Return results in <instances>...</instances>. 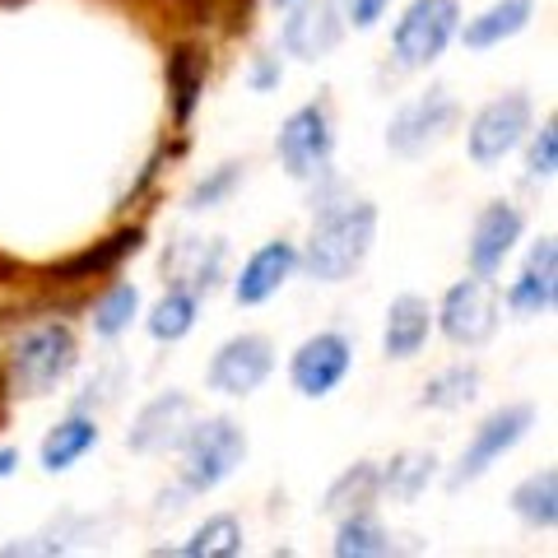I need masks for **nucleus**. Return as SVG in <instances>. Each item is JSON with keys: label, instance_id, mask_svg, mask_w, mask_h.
Masks as SVG:
<instances>
[{"label": "nucleus", "instance_id": "obj_1", "mask_svg": "<svg viewBox=\"0 0 558 558\" xmlns=\"http://www.w3.org/2000/svg\"><path fill=\"white\" fill-rule=\"evenodd\" d=\"M373 233H377V209L368 201L322 205L317 229H312L307 252H303L307 275L322 279V284H340V279L354 275L363 266V256L373 252Z\"/></svg>", "mask_w": 558, "mask_h": 558}, {"label": "nucleus", "instance_id": "obj_2", "mask_svg": "<svg viewBox=\"0 0 558 558\" xmlns=\"http://www.w3.org/2000/svg\"><path fill=\"white\" fill-rule=\"evenodd\" d=\"M247 457V438L233 418H205L182 442V488L186 494H209L233 475Z\"/></svg>", "mask_w": 558, "mask_h": 558}, {"label": "nucleus", "instance_id": "obj_3", "mask_svg": "<svg viewBox=\"0 0 558 558\" xmlns=\"http://www.w3.org/2000/svg\"><path fill=\"white\" fill-rule=\"evenodd\" d=\"M70 368H75V336L65 326H38L14 349L10 387L14 396H47Z\"/></svg>", "mask_w": 558, "mask_h": 558}, {"label": "nucleus", "instance_id": "obj_4", "mask_svg": "<svg viewBox=\"0 0 558 558\" xmlns=\"http://www.w3.org/2000/svg\"><path fill=\"white\" fill-rule=\"evenodd\" d=\"M279 163L289 168V178L299 182H322L330 172V154H336V131H330V112L322 102H307V108L293 112L284 126H279Z\"/></svg>", "mask_w": 558, "mask_h": 558}, {"label": "nucleus", "instance_id": "obj_5", "mask_svg": "<svg viewBox=\"0 0 558 558\" xmlns=\"http://www.w3.org/2000/svg\"><path fill=\"white\" fill-rule=\"evenodd\" d=\"M457 24H461L457 0H414L405 20L396 24V61L410 70L438 61L447 43L457 38Z\"/></svg>", "mask_w": 558, "mask_h": 558}, {"label": "nucleus", "instance_id": "obj_6", "mask_svg": "<svg viewBox=\"0 0 558 558\" xmlns=\"http://www.w3.org/2000/svg\"><path fill=\"white\" fill-rule=\"evenodd\" d=\"M451 126H457V98L447 89H428L391 117L387 145L396 154H405V159H418V154H428L433 145H442Z\"/></svg>", "mask_w": 558, "mask_h": 558}, {"label": "nucleus", "instance_id": "obj_7", "mask_svg": "<svg viewBox=\"0 0 558 558\" xmlns=\"http://www.w3.org/2000/svg\"><path fill=\"white\" fill-rule=\"evenodd\" d=\"M438 326L451 344H484L498 326V289L488 284V275L461 279V284L447 289Z\"/></svg>", "mask_w": 558, "mask_h": 558}, {"label": "nucleus", "instance_id": "obj_8", "mask_svg": "<svg viewBox=\"0 0 558 558\" xmlns=\"http://www.w3.org/2000/svg\"><path fill=\"white\" fill-rule=\"evenodd\" d=\"M531 131V98L526 94H502L475 117L470 126V159L480 168L502 163L521 145V135Z\"/></svg>", "mask_w": 558, "mask_h": 558}, {"label": "nucleus", "instance_id": "obj_9", "mask_svg": "<svg viewBox=\"0 0 558 558\" xmlns=\"http://www.w3.org/2000/svg\"><path fill=\"white\" fill-rule=\"evenodd\" d=\"M535 424V410L531 405H508V410H498V414H488L484 424L475 428V438H470V447H465V457H461V465L451 470V488H465L470 480H480L488 465H494L502 451H512L521 438H526V428Z\"/></svg>", "mask_w": 558, "mask_h": 558}, {"label": "nucleus", "instance_id": "obj_10", "mask_svg": "<svg viewBox=\"0 0 558 558\" xmlns=\"http://www.w3.org/2000/svg\"><path fill=\"white\" fill-rule=\"evenodd\" d=\"M349 363H354V344H349L340 330H322V336H312L299 354H293L289 363V377L293 387H299L303 396H330L344 381Z\"/></svg>", "mask_w": 558, "mask_h": 558}, {"label": "nucleus", "instance_id": "obj_11", "mask_svg": "<svg viewBox=\"0 0 558 558\" xmlns=\"http://www.w3.org/2000/svg\"><path fill=\"white\" fill-rule=\"evenodd\" d=\"M191 428H196V405H191V396L163 391L159 400H149V405L135 414L126 442L135 451H182Z\"/></svg>", "mask_w": 558, "mask_h": 558}, {"label": "nucleus", "instance_id": "obj_12", "mask_svg": "<svg viewBox=\"0 0 558 558\" xmlns=\"http://www.w3.org/2000/svg\"><path fill=\"white\" fill-rule=\"evenodd\" d=\"M275 368V349L266 336H238L209 363V387L223 396H252Z\"/></svg>", "mask_w": 558, "mask_h": 558}, {"label": "nucleus", "instance_id": "obj_13", "mask_svg": "<svg viewBox=\"0 0 558 558\" xmlns=\"http://www.w3.org/2000/svg\"><path fill=\"white\" fill-rule=\"evenodd\" d=\"M340 33H344V20L336 0H303L284 20V51L303 61H322L326 51H336Z\"/></svg>", "mask_w": 558, "mask_h": 558}, {"label": "nucleus", "instance_id": "obj_14", "mask_svg": "<svg viewBox=\"0 0 558 558\" xmlns=\"http://www.w3.org/2000/svg\"><path fill=\"white\" fill-rule=\"evenodd\" d=\"M554 299H558V247L554 238H539L526 256V270L508 289V303L517 317H545V312H554Z\"/></svg>", "mask_w": 558, "mask_h": 558}, {"label": "nucleus", "instance_id": "obj_15", "mask_svg": "<svg viewBox=\"0 0 558 558\" xmlns=\"http://www.w3.org/2000/svg\"><path fill=\"white\" fill-rule=\"evenodd\" d=\"M293 270H299V252H293L289 242H266V247H260L247 260V266H242V275H238V284H233L238 303L242 307H256V303L275 299Z\"/></svg>", "mask_w": 558, "mask_h": 558}, {"label": "nucleus", "instance_id": "obj_16", "mask_svg": "<svg viewBox=\"0 0 558 558\" xmlns=\"http://www.w3.org/2000/svg\"><path fill=\"white\" fill-rule=\"evenodd\" d=\"M521 238V215L512 205H488L484 215L475 219V238H470V270L475 275H494L502 260H508V252L517 247Z\"/></svg>", "mask_w": 558, "mask_h": 558}, {"label": "nucleus", "instance_id": "obj_17", "mask_svg": "<svg viewBox=\"0 0 558 558\" xmlns=\"http://www.w3.org/2000/svg\"><path fill=\"white\" fill-rule=\"evenodd\" d=\"M428 326H433V307L414 293H400L387 312V336H381V349L387 359H414L428 340Z\"/></svg>", "mask_w": 558, "mask_h": 558}, {"label": "nucleus", "instance_id": "obj_18", "mask_svg": "<svg viewBox=\"0 0 558 558\" xmlns=\"http://www.w3.org/2000/svg\"><path fill=\"white\" fill-rule=\"evenodd\" d=\"M168 270H172V279H178V289L205 299V293L219 284V275H223V242L219 238L215 242H182V247L172 252Z\"/></svg>", "mask_w": 558, "mask_h": 558}, {"label": "nucleus", "instance_id": "obj_19", "mask_svg": "<svg viewBox=\"0 0 558 558\" xmlns=\"http://www.w3.org/2000/svg\"><path fill=\"white\" fill-rule=\"evenodd\" d=\"M531 10H535V0H498L494 10H484L480 20L465 24L461 38H465V47H498L531 24Z\"/></svg>", "mask_w": 558, "mask_h": 558}, {"label": "nucleus", "instance_id": "obj_20", "mask_svg": "<svg viewBox=\"0 0 558 558\" xmlns=\"http://www.w3.org/2000/svg\"><path fill=\"white\" fill-rule=\"evenodd\" d=\"M94 442H98V424L80 410L75 418H65V424H57L43 438V470H51V475H57V470H70Z\"/></svg>", "mask_w": 558, "mask_h": 558}, {"label": "nucleus", "instance_id": "obj_21", "mask_svg": "<svg viewBox=\"0 0 558 558\" xmlns=\"http://www.w3.org/2000/svg\"><path fill=\"white\" fill-rule=\"evenodd\" d=\"M377 494H381V465L359 461L354 470H344V475H340L336 484H330V494H326V512H330V517L368 512Z\"/></svg>", "mask_w": 558, "mask_h": 558}, {"label": "nucleus", "instance_id": "obj_22", "mask_svg": "<svg viewBox=\"0 0 558 558\" xmlns=\"http://www.w3.org/2000/svg\"><path fill=\"white\" fill-rule=\"evenodd\" d=\"M512 508H517V517L526 521V526L554 531V521H558V475L554 470H535L526 484H517Z\"/></svg>", "mask_w": 558, "mask_h": 558}, {"label": "nucleus", "instance_id": "obj_23", "mask_svg": "<svg viewBox=\"0 0 558 558\" xmlns=\"http://www.w3.org/2000/svg\"><path fill=\"white\" fill-rule=\"evenodd\" d=\"M433 470H438V457H433V451H405V457H396L387 470H381V488H387L396 502H414L428 488Z\"/></svg>", "mask_w": 558, "mask_h": 558}, {"label": "nucleus", "instance_id": "obj_24", "mask_svg": "<svg viewBox=\"0 0 558 558\" xmlns=\"http://www.w3.org/2000/svg\"><path fill=\"white\" fill-rule=\"evenodd\" d=\"M480 387H484V377H480V368H470V363H457V368H447V373H438L424 387V405L428 410H461V405H470V400L480 396Z\"/></svg>", "mask_w": 558, "mask_h": 558}, {"label": "nucleus", "instance_id": "obj_25", "mask_svg": "<svg viewBox=\"0 0 558 558\" xmlns=\"http://www.w3.org/2000/svg\"><path fill=\"white\" fill-rule=\"evenodd\" d=\"M196 293H186V289H178L172 284L159 303H154V312H149V336L154 340H182L191 326H196Z\"/></svg>", "mask_w": 558, "mask_h": 558}, {"label": "nucleus", "instance_id": "obj_26", "mask_svg": "<svg viewBox=\"0 0 558 558\" xmlns=\"http://www.w3.org/2000/svg\"><path fill=\"white\" fill-rule=\"evenodd\" d=\"M336 554H340V558H377V554H391V535L381 531L368 512L340 517V531H336Z\"/></svg>", "mask_w": 558, "mask_h": 558}, {"label": "nucleus", "instance_id": "obj_27", "mask_svg": "<svg viewBox=\"0 0 558 558\" xmlns=\"http://www.w3.org/2000/svg\"><path fill=\"white\" fill-rule=\"evenodd\" d=\"M178 554H186V558H233V554H242V526H238V517H209Z\"/></svg>", "mask_w": 558, "mask_h": 558}, {"label": "nucleus", "instance_id": "obj_28", "mask_svg": "<svg viewBox=\"0 0 558 558\" xmlns=\"http://www.w3.org/2000/svg\"><path fill=\"white\" fill-rule=\"evenodd\" d=\"M140 312V289L135 284H117L108 299L98 303V312H94V330L102 340H112V336H121V330L131 326V317Z\"/></svg>", "mask_w": 558, "mask_h": 558}, {"label": "nucleus", "instance_id": "obj_29", "mask_svg": "<svg viewBox=\"0 0 558 558\" xmlns=\"http://www.w3.org/2000/svg\"><path fill=\"white\" fill-rule=\"evenodd\" d=\"M242 182V163H223V168H215L209 178L191 191V201H186V209H215V205H223L233 196V186Z\"/></svg>", "mask_w": 558, "mask_h": 558}, {"label": "nucleus", "instance_id": "obj_30", "mask_svg": "<svg viewBox=\"0 0 558 558\" xmlns=\"http://www.w3.org/2000/svg\"><path fill=\"white\" fill-rule=\"evenodd\" d=\"M526 168H531V178H554V168H558V126H554V121L539 126Z\"/></svg>", "mask_w": 558, "mask_h": 558}, {"label": "nucleus", "instance_id": "obj_31", "mask_svg": "<svg viewBox=\"0 0 558 558\" xmlns=\"http://www.w3.org/2000/svg\"><path fill=\"white\" fill-rule=\"evenodd\" d=\"M117 387H121V368L112 363L108 373H98V377L89 381V396H80V405H75V410H98V405H112V400H117Z\"/></svg>", "mask_w": 558, "mask_h": 558}, {"label": "nucleus", "instance_id": "obj_32", "mask_svg": "<svg viewBox=\"0 0 558 558\" xmlns=\"http://www.w3.org/2000/svg\"><path fill=\"white\" fill-rule=\"evenodd\" d=\"M387 10H391V0H349V20H354V28H373Z\"/></svg>", "mask_w": 558, "mask_h": 558}, {"label": "nucleus", "instance_id": "obj_33", "mask_svg": "<svg viewBox=\"0 0 558 558\" xmlns=\"http://www.w3.org/2000/svg\"><path fill=\"white\" fill-rule=\"evenodd\" d=\"M275 84H279V57H260L256 70H252V89L266 94V89H275Z\"/></svg>", "mask_w": 558, "mask_h": 558}, {"label": "nucleus", "instance_id": "obj_34", "mask_svg": "<svg viewBox=\"0 0 558 558\" xmlns=\"http://www.w3.org/2000/svg\"><path fill=\"white\" fill-rule=\"evenodd\" d=\"M14 465H20V451H0V480H5V475H14Z\"/></svg>", "mask_w": 558, "mask_h": 558}, {"label": "nucleus", "instance_id": "obj_35", "mask_svg": "<svg viewBox=\"0 0 558 558\" xmlns=\"http://www.w3.org/2000/svg\"><path fill=\"white\" fill-rule=\"evenodd\" d=\"M275 5H293V0H275Z\"/></svg>", "mask_w": 558, "mask_h": 558}]
</instances>
